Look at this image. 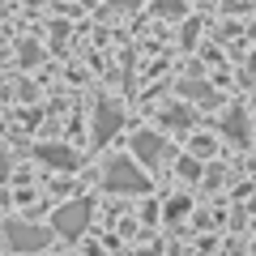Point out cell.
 <instances>
[{
  "label": "cell",
  "instance_id": "18",
  "mask_svg": "<svg viewBox=\"0 0 256 256\" xmlns=\"http://www.w3.org/2000/svg\"><path fill=\"white\" fill-rule=\"evenodd\" d=\"M252 252H256V244H252Z\"/></svg>",
  "mask_w": 256,
  "mask_h": 256
},
{
  "label": "cell",
  "instance_id": "13",
  "mask_svg": "<svg viewBox=\"0 0 256 256\" xmlns=\"http://www.w3.org/2000/svg\"><path fill=\"white\" fill-rule=\"evenodd\" d=\"M22 64H38V47L34 43H22Z\"/></svg>",
  "mask_w": 256,
  "mask_h": 256
},
{
  "label": "cell",
  "instance_id": "14",
  "mask_svg": "<svg viewBox=\"0 0 256 256\" xmlns=\"http://www.w3.org/2000/svg\"><path fill=\"white\" fill-rule=\"evenodd\" d=\"M9 171H13V158H9V150L0 146V180H4V175H9Z\"/></svg>",
  "mask_w": 256,
  "mask_h": 256
},
{
  "label": "cell",
  "instance_id": "6",
  "mask_svg": "<svg viewBox=\"0 0 256 256\" xmlns=\"http://www.w3.org/2000/svg\"><path fill=\"white\" fill-rule=\"evenodd\" d=\"M34 158H38L43 166H56V171H77V166H82V154H73L68 146H52V141L38 146Z\"/></svg>",
  "mask_w": 256,
  "mask_h": 256
},
{
  "label": "cell",
  "instance_id": "3",
  "mask_svg": "<svg viewBox=\"0 0 256 256\" xmlns=\"http://www.w3.org/2000/svg\"><path fill=\"white\" fill-rule=\"evenodd\" d=\"M4 239H9L13 252H38V248L52 244V230L30 226V222H4Z\"/></svg>",
  "mask_w": 256,
  "mask_h": 256
},
{
  "label": "cell",
  "instance_id": "17",
  "mask_svg": "<svg viewBox=\"0 0 256 256\" xmlns=\"http://www.w3.org/2000/svg\"><path fill=\"white\" fill-rule=\"evenodd\" d=\"M248 73H252V77H256V52H252V56H248Z\"/></svg>",
  "mask_w": 256,
  "mask_h": 256
},
{
  "label": "cell",
  "instance_id": "11",
  "mask_svg": "<svg viewBox=\"0 0 256 256\" xmlns=\"http://www.w3.org/2000/svg\"><path fill=\"white\" fill-rule=\"evenodd\" d=\"M180 175L184 180H196V175H201V162H196V158H180Z\"/></svg>",
  "mask_w": 256,
  "mask_h": 256
},
{
  "label": "cell",
  "instance_id": "5",
  "mask_svg": "<svg viewBox=\"0 0 256 256\" xmlns=\"http://www.w3.org/2000/svg\"><path fill=\"white\" fill-rule=\"evenodd\" d=\"M132 154H137L141 166H162L171 150H166V141L158 137V132H137V137H132Z\"/></svg>",
  "mask_w": 256,
  "mask_h": 256
},
{
  "label": "cell",
  "instance_id": "16",
  "mask_svg": "<svg viewBox=\"0 0 256 256\" xmlns=\"http://www.w3.org/2000/svg\"><path fill=\"white\" fill-rule=\"evenodd\" d=\"M116 9H132V4H141V0H111Z\"/></svg>",
  "mask_w": 256,
  "mask_h": 256
},
{
  "label": "cell",
  "instance_id": "12",
  "mask_svg": "<svg viewBox=\"0 0 256 256\" xmlns=\"http://www.w3.org/2000/svg\"><path fill=\"white\" fill-rule=\"evenodd\" d=\"M158 13H166V18L175 13V18H180V13H184V0H158Z\"/></svg>",
  "mask_w": 256,
  "mask_h": 256
},
{
  "label": "cell",
  "instance_id": "15",
  "mask_svg": "<svg viewBox=\"0 0 256 256\" xmlns=\"http://www.w3.org/2000/svg\"><path fill=\"white\" fill-rule=\"evenodd\" d=\"M196 30H201L196 22H188V26H184V47H192V43H196Z\"/></svg>",
  "mask_w": 256,
  "mask_h": 256
},
{
  "label": "cell",
  "instance_id": "7",
  "mask_svg": "<svg viewBox=\"0 0 256 256\" xmlns=\"http://www.w3.org/2000/svg\"><path fill=\"white\" fill-rule=\"evenodd\" d=\"M222 132H226L235 146H248V141H252V124H248V116L239 107H230L226 116H222Z\"/></svg>",
  "mask_w": 256,
  "mask_h": 256
},
{
  "label": "cell",
  "instance_id": "4",
  "mask_svg": "<svg viewBox=\"0 0 256 256\" xmlns=\"http://www.w3.org/2000/svg\"><path fill=\"white\" fill-rule=\"evenodd\" d=\"M120 124H124L120 102H107V98H102L98 107H94V146H107V141L120 132Z\"/></svg>",
  "mask_w": 256,
  "mask_h": 256
},
{
  "label": "cell",
  "instance_id": "10",
  "mask_svg": "<svg viewBox=\"0 0 256 256\" xmlns=\"http://www.w3.org/2000/svg\"><path fill=\"white\" fill-rule=\"evenodd\" d=\"M184 214H188V196H175V201H166V218H184Z\"/></svg>",
  "mask_w": 256,
  "mask_h": 256
},
{
  "label": "cell",
  "instance_id": "2",
  "mask_svg": "<svg viewBox=\"0 0 256 256\" xmlns=\"http://www.w3.org/2000/svg\"><path fill=\"white\" fill-rule=\"evenodd\" d=\"M90 218H94V205H90V201H68V205L56 210L52 235H60V239H82V230L90 226Z\"/></svg>",
  "mask_w": 256,
  "mask_h": 256
},
{
  "label": "cell",
  "instance_id": "8",
  "mask_svg": "<svg viewBox=\"0 0 256 256\" xmlns=\"http://www.w3.org/2000/svg\"><path fill=\"white\" fill-rule=\"evenodd\" d=\"M180 94H184V98H192V102H210V107L218 102L214 86H205V82H184V86H180Z\"/></svg>",
  "mask_w": 256,
  "mask_h": 256
},
{
  "label": "cell",
  "instance_id": "1",
  "mask_svg": "<svg viewBox=\"0 0 256 256\" xmlns=\"http://www.w3.org/2000/svg\"><path fill=\"white\" fill-rule=\"evenodd\" d=\"M102 188L120 192V196H132V192H146L150 180H146V171H141L128 154H116L107 166H102Z\"/></svg>",
  "mask_w": 256,
  "mask_h": 256
},
{
  "label": "cell",
  "instance_id": "9",
  "mask_svg": "<svg viewBox=\"0 0 256 256\" xmlns=\"http://www.w3.org/2000/svg\"><path fill=\"white\" fill-rule=\"evenodd\" d=\"M162 120H166L171 128H192V111H188V107H166Z\"/></svg>",
  "mask_w": 256,
  "mask_h": 256
}]
</instances>
